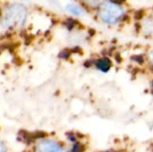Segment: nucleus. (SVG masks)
<instances>
[{
	"label": "nucleus",
	"mask_w": 153,
	"mask_h": 152,
	"mask_svg": "<svg viewBox=\"0 0 153 152\" xmlns=\"http://www.w3.org/2000/svg\"><path fill=\"white\" fill-rule=\"evenodd\" d=\"M123 11L122 9L116 4L112 2H106L102 4L100 16L105 22L108 23H115L117 22L119 18L122 16Z\"/></svg>",
	"instance_id": "nucleus-1"
},
{
	"label": "nucleus",
	"mask_w": 153,
	"mask_h": 152,
	"mask_svg": "<svg viewBox=\"0 0 153 152\" xmlns=\"http://www.w3.org/2000/svg\"><path fill=\"white\" fill-rule=\"evenodd\" d=\"M35 152H62V146L53 140H44L39 142Z\"/></svg>",
	"instance_id": "nucleus-2"
},
{
	"label": "nucleus",
	"mask_w": 153,
	"mask_h": 152,
	"mask_svg": "<svg viewBox=\"0 0 153 152\" xmlns=\"http://www.w3.org/2000/svg\"><path fill=\"white\" fill-rule=\"evenodd\" d=\"M95 67L103 73H108L112 68V61L108 56H103L94 62Z\"/></svg>",
	"instance_id": "nucleus-3"
},
{
	"label": "nucleus",
	"mask_w": 153,
	"mask_h": 152,
	"mask_svg": "<svg viewBox=\"0 0 153 152\" xmlns=\"http://www.w3.org/2000/svg\"><path fill=\"white\" fill-rule=\"evenodd\" d=\"M67 9L70 13L76 14V15H81L83 13V11L81 7H79L78 5H74V4H69L67 6Z\"/></svg>",
	"instance_id": "nucleus-4"
},
{
	"label": "nucleus",
	"mask_w": 153,
	"mask_h": 152,
	"mask_svg": "<svg viewBox=\"0 0 153 152\" xmlns=\"http://www.w3.org/2000/svg\"><path fill=\"white\" fill-rule=\"evenodd\" d=\"M85 147L81 142H74L71 148V152H84Z\"/></svg>",
	"instance_id": "nucleus-5"
},
{
	"label": "nucleus",
	"mask_w": 153,
	"mask_h": 152,
	"mask_svg": "<svg viewBox=\"0 0 153 152\" xmlns=\"http://www.w3.org/2000/svg\"><path fill=\"white\" fill-rule=\"evenodd\" d=\"M76 23H77V22L74 21V19H71V18H68V19L65 21V25H66V27H67L68 29H73V28L75 26Z\"/></svg>",
	"instance_id": "nucleus-6"
},
{
	"label": "nucleus",
	"mask_w": 153,
	"mask_h": 152,
	"mask_svg": "<svg viewBox=\"0 0 153 152\" xmlns=\"http://www.w3.org/2000/svg\"><path fill=\"white\" fill-rule=\"evenodd\" d=\"M69 56H70V51L68 49H65L59 54V57L63 58V59H67L69 57Z\"/></svg>",
	"instance_id": "nucleus-7"
},
{
	"label": "nucleus",
	"mask_w": 153,
	"mask_h": 152,
	"mask_svg": "<svg viewBox=\"0 0 153 152\" xmlns=\"http://www.w3.org/2000/svg\"><path fill=\"white\" fill-rule=\"evenodd\" d=\"M134 61H136L138 64H143V62H144V58L142 56H134V57H132Z\"/></svg>",
	"instance_id": "nucleus-8"
},
{
	"label": "nucleus",
	"mask_w": 153,
	"mask_h": 152,
	"mask_svg": "<svg viewBox=\"0 0 153 152\" xmlns=\"http://www.w3.org/2000/svg\"><path fill=\"white\" fill-rule=\"evenodd\" d=\"M143 14H144V12L143 11H137L136 13H135V14H134V18L136 19V20H141L143 17Z\"/></svg>",
	"instance_id": "nucleus-9"
},
{
	"label": "nucleus",
	"mask_w": 153,
	"mask_h": 152,
	"mask_svg": "<svg viewBox=\"0 0 153 152\" xmlns=\"http://www.w3.org/2000/svg\"><path fill=\"white\" fill-rule=\"evenodd\" d=\"M68 139L71 141V142H75V141H76V137L74 135V133H69L68 134Z\"/></svg>",
	"instance_id": "nucleus-10"
},
{
	"label": "nucleus",
	"mask_w": 153,
	"mask_h": 152,
	"mask_svg": "<svg viewBox=\"0 0 153 152\" xmlns=\"http://www.w3.org/2000/svg\"><path fill=\"white\" fill-rule=\"evenodd\" d=\"M6 151H7V150H6L5 145H4L2 142H0V152H6Z\"/></svg>",
	"instance_id": "nucleus-11"
},
{
	"label": "nucleus",
	"mask_w": 153,
	"mask_h": 152,
	"mask_svg": "<svg viewBox=\"0 0 153 152\" xmlns=\"http://www.w3.org/2000/svg\"><path fill=\"white\" fill-rule=\"evenodd\" d=\"M111 1H112V3H114L116 4H121L126 2V0H111Z\"/></svg>",
	"instance_id": "nucleus-12"
},
{
	"label": "nucleus",
	"mask_w": 153,
	"mask_h": 152,
	"mask_svg": "<svg viewBox=\"0 0 153 152\" xmlns=\"http://www.w3.org/2000/svg\"><path fill=\"white\" fill-rule=\"evenodd\" d=\"M151 58H152V60L153 61V52H152V55H151Z\"/></svg>",
	"instance_id": "nucleus-13"
},
{
	"label": "nucleus",
	"mask_w": 153,
	"mask_h": 152,
	"mask_svg": "<svg viewBox=\"0 0 153 152\" xmlns=\"http://www.w3.org/2000/svg\"><path fill=\"white\" fill-rule=\"evenodd\" d=\"M152 89L153 90V80H152Z\"/></svg>",
	"instance_id": "nucleus-14"
},
{
	"label": "nucleus",
	"mask_w": 153,
	"mask_h": 152,
	"mask_svg": "<svg viewBox=\"0 0 153 152\" xmlns=\"http://www.w3.org/2000/svg\"><path fill=\"white\" fill-rule=\"evenodd\" d=\"M103 152H113V151H103Z\"/></svg>",
	"instance_id": "nucleus-15"
},
{
	"label": "nucleus",
	"mask_w": 153,
	"mask_h": 152,
	"mask_svg": "<svg viewBox=\"0 0 153 152\" xmlns=\"http://www.w3.org/2000/svg\"><path fill=\"white\" fill-rule=\"evenodd\" d=\"M0 14H1V12H0Z\"/></svg>",
	"instance_id": "nucleus-16"
}]
</instances>
